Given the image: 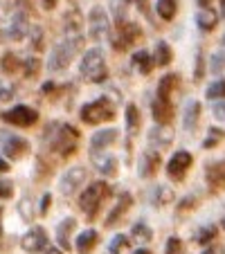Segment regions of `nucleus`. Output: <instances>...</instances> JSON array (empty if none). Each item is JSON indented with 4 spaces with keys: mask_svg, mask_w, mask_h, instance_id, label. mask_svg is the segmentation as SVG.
<instances>
[{
    "mask_svg": "<svg viewBox=\"0 0 225 254\" xmlns=\"http://www.w3.org/2000/svg\"><path fill=\"white\" fill-rule=\"evenodd\" d=\"M216 23H219V14H216L214 9H210V7H203L196 14V25L203 32H212V29L216 27Z\"/></svg>",
    "mask_w": 225,
    "mask_h": 254,
    "instance_id": "25",
    "label": "nucleus"
},
{
    "mask_svg": "<svg viewBox=\"0 0 225 254\" xmlns=\"http://www.w3.org/2000/svg\"><path fill=\"white\" fill-rule=\"evenodd\" d=\"M20 211H23L25 221H32V214H29V200H27V198H25V200L20 202Z\"/></svg>",
    "mask_w": 225,
    "mask_h": 254,
    "instance_id": "49",
    "label": "nucleus"
},
{
    "mask_svg": "<svg viewBox=\"0 0 225 254\" xmlns=\"http://www.w3.org/2000/svg\"><path fill=\"white\" fill-rule=\"evenodd\" d=\"M75 225H77L75 218H66L57 225V241L63 250H70V232L75 230Z\"/></svg>",
    "mask_w": 225,
    "mask_h": 254,
    "instance_id": "27",
    "label": "nucleus"
},
{
    "mask_svg": "<svg viewBox=\"0 0 225 254\" xmlns=\"http://www.w3.org/2000/svg\"><path fill=\"white\" fill-rule=\"evenodd\" d=\"M194 158L189 151H176V153L169 158L167 162V173L171 180H182L185 178V173L189 171V167H192Z\"/></svg>",
    "mask_w": 225,
    "mask_h": 254,
    "instance_id": "10",
    "label": "nucleus"
},
{
    "mask_svg": "<svg viewBox=\"0 0 225 254\" xmlns=\"http://www.w3.org/2000/svg\"><path fill=\"white\" fill-rule=\"evenodd\" d=\"M43 254H63V252H61V250H57V248H45Z\"/></svg>",
    "mask_w": 225,
    "mask_h": 254,
    "instance_id": "54",
    "label": "nucleus"
},
{
    "mask_svg": "<svg viewBox=\"0 0 225 254\" xmlns=\"http://www.w3.org/2000/svg\"><path fill=\"white\" fill-rule=\"evenodd\" d=\"M212 113H214V117L219 122H225V101H219V104L212 108Z\"/></svg>",
    "mask_w": 225,
    "mask_h": 254,
    "instance_id": "47",
    "label": "nucleus"
},
{
    "mask_svg": "<svg viewBox=\"0 0 225 254\" xmlns=\"http://www.w3.org/2000/svg\"><path fill=\"white\" fill-rule=\"evenodd\" d=\"M36 120H39V113L29 108V106H14L11 111L2 113V122L14 126H32L36 124Z\"/></svg>",
    "mask_w": 225,
    "mask_h": 254,
    "instance_id": "9",
    "label": "nucleus"
},
{
    "mask_svg": "<svg viewBox=\"0 0 225 254\" xmlns=\"http://www.w3.org/2000/svg\"><path fill=\"white\" fill-rule=\"evenodd\" d=\"M210 72H212V74H223V72H225V50L212 54V59H210Z\"/></svg>",
    "mask_w": 225,
    "mask_h": 254,
    "instance_id": "34",
    "label": "nucleus"
},
{
    "mask_svg": "<svg viewBox=\"0 0 225 254\" xmlns=\"http://www.w3.org/2000/svg\"><path fill=\"white\" fill-rule=\"evenodd\" d=\"M164 254H185V245L178 236H171L167 241V248H164Z\"/></svg>",
    "mask_w": 225,
    "mask_h": 254,
    "instance_id": "41",
    "label": "nucleus"
},
{
    "mask_svg": "<svg viewBox=\"0 0 225 254\" xmlns=\"http://www.w3.org/2000/svg\"><path fill=\"white\" fill-rule=\"evenodd\" d=\"M223 137H225V130H221V128H210V135H207V139L203 142V146H205V149H214V146H216V144H219Z\"/></svg>",
    "mask_w": 225,
    "mask_h": 254,
    "instance_id": "39",
    "label": "nucleus"
},
{
    "mask_svg": "<svg viewBox=\"0 0 225 254\" xmlns=\"http://www.w3.org/2000/svg\"><path fill=\"white\" fill-rule=\"evenodd\" d=\"M203 254H225V245L223 243H214L212 248H207Z\"/></svg>",
    "mask_w": 225,
    "mask_h": 254,
    "instance_id": "48",
    "label": "nucleus"
},
{
    "mask_svg": "<svg viewBox=\"0 0 225 254\" xmlns=\"http://www.w3.org/2000/svg\"><path fill=\"white\" fill-rule=\"evenodd\" d=\"M11 196H14V183L11 180H0V198L9 200Z\"/></svg>",
    "mask_w": 225,
    "mask_h": 254,
    "instance_id": "42",
    "label": "nucleus"
},
{
    "mask_svg": "<svg viewBox=\"0 0 225 254\" xmlns=\"http://www.w3.org/2000/svg\"><path fill=\"white\" fill-rule=\"evenodd\" d=\"M210 2H212V0H198V5H201V9H203V7H207Z\"/></svg>",
    "mask_w": 225,
    "mask_h": 254,
    "instance_id": "55",
    "label": "nucleus"
},
{
    "mask_svg": "<svg viewBox=\"0 0 225 254\" xmlns=\"http://www.w3.org/2000/svg\"><path fill=\"white\" fill-rule=\"evenodd\" d=\"M27 149H29V142L18 137V135H7L5 142H2V151H5V155L11 160L23 158V155L27 153Z\"/></svg>",
    "mask_w": 225,
    "mask_h": 254,
    "instance_id": "14",
    "label": "nucleus"
},
{
    "mask_svg": "<svg viewBox=\"0 0 225 254\" xmlns=\"http://www.w3.org/2000/svg\"><path fill=\"white\" fill-rule=\"evenodd\" d=\"M216 236V227L214 225H207V227H201V230L196 232V236H194V241H196L198 245H207L212 243Z\"/></svg>",
    "mask_w": 225,
    "mask_h": 254,
    "instance_id": "35",
    "label": "nucleus"
},
{
    "mask_svg": "<svg viewBox=\"0 0 225 254\" xmlns=\"http://www.w3.org/2000/svg\"><path fill=\"white\" fill-rule=\"evenodd\" d=\"M48 135H52V146L63 155H72L77 151V142H79V130L72 128L68 124H52L48 130Z\"/></svg>",
    "mask_w": 225,
    "mask_h": 254,
    "instance_id": "3",
    "label": "nucleus"
},
{
    "mask_svg": "<svg viewBox=\"0 0 225 254\" xmlns=\"http://www.w3.org/2000/svg\"><path fill=\"white\" fill-rule=\"evenodd\" d=\"M133 205V198H131V193H122L120 200H117V205L110 209L108 218H106V227H115L117 223L122 221V216L126 214V209Z\"/></svg>",
    "mask_w": 225,
    "mask_h": 254,
    "instance_id": "20",
    "label": "nucleus"
},
{
    "mask_svg": "<svg viewBox=\"0 0 225 254\" xmlns=\"http://www.w3.org/2000/svg\"><path fill=\"white\" fill-rule=\"evenodd\" d=\"M158 65H169V63L173 61V52H171V45L164 43V41H160L158 45H155V59H153Z\"/></svg>",
    "mask_w": 225,
    "mask_h": 254,
    "instance_id": "30",
    "label": "nucleus"
},
{
    "mask_svg": "<svg viewBox=\"0 0 225 254\" xmlns=\"http://www.w3.org/2000/svg\"><path fill=\"white\" fill-rule=\"evenodd\" d=\"M57 2H59V0H41V5H43V9H48V11H52L54 7H57Z\"/></svg>",
    "mask_w": 225,
    "mask_h": 254,
    "instance_id": "51",
    "label": "nucleus"
},
{
    "mask_svg": "<svg viewBox=\"0 0 225 254\" xmlns=\"http://www.w3.org/2000/svg\"><path fill=\"white\" fill-rule=\"evenodd\" d=\"M151 200H153V205H155V207L171 202V200H173V191H171V187H164V185L155 187V191H153V196H151Z\"/></svg>",
    "mask_w": 225,
    "mask_h": 254,
    "instance_id": "33",
    "label": "nucleus"
},
{
    "mask_svg": "<svg viewBox=\"0 0 225 254\" xmlns=\"http://www.w3.org/2000/svg\"><path fill=\"white\" fill-rule=\"evenodd\" d=\"M97 241H99V234H97L95 230L81 232V234L77 236V252L79 254H90L92 248L97 245Z\"/></svg>",
    "mask_w": 225,
    "mask_h": 254,
    "instance_id": "24",
    "label": "nucleus"
},
{
    "mask_svg": "<svg viewBox=\"0 0 225 254\" xmlns=\"http://www.w3.org/2000/svg\"><path fill=\"white\" fill-rule=\"evenodd\" d=\"M131 236H133L135 241H140V243H147V241L153 239V230H151L147 223H135L133 230H131Z\"/></svg>",
    "mask_w": 225,
    "mask_h": 254,
    "instance_id": "32",
    "label": "nucleus"
},
{
    "mask_svg": "<svg viewBox=\"0 0 225 254\" xmlns=\"http://www.w3.org/2000/svg\"><path fill=\"white\" fill-rule=\"evenodd\" d=\"M63 20H66V32L68 36H77V34H81V11L77 9V7H72L70 11H68L66 16H63Z\"/></svg>",
    "mask_w": 225,
    "mask_h": 254,
    "instance_id": "26",
    "label": "nucleus"
},
{
    "mask_svg": "<svg viewBox=\"0 0 225 254\" xmlns=\"http://www.w3.org/2000/svg\"><path fill=\"white\" fill-rule=\"evenodd\" d=\"M0 239H2V207H0Z\"/></svg>",
    "mask_w": 225,
    "mask_h": 254,
    "instance_id": "56",
    "label": "nucleus"
},
{
    "mask_svg": "<svg viewBox=\"0 0 225 254\" xmlns=\"http://www.w3.org/2000/svg\"><path fill=\"white\" fill-rule=\"evenodd\" d=\"M52 90H54V83H52V81H50V83H43V92H45V95H50Z\"/></svg>",
    "mask_w": 225,
    "mask_h": 254,
    "instance_id": "53",
    "label": "nucleus"
},
{
    "mask_svg": "<svg viewBox=\"0 0 225 254\" xmlns=\"http://www.w3.org/2000/svg\"><path fill=\"white\" fill-rule=\"evenodd\" d=\"M201 111H203L201 101H196V99L187 101L185 111H182V126H185V130H189V133H192V130L196 128L198 120H201Z\"/></svg>",
    "mask_w": 225,
    "mask_h": 254,
    "instance_id": "17",
    "label": "nucleus"
},
{
    "mask_svg": "<svg viewBox=\"0 0 225 254\" xmlns=\"http://www.w3.org/2000/svg\"><path fill=\"white\" fill-rule=\"evenodd\" d=\"M124 120H126V130H129V133H133V135L138 133V130H140V124H142V117H140L138 106H135V104H129V106H126Z\"/></svg>",
    "mask_w": 225,
    "mask_h": 254,
    "instance_id": "28",
    "label": "nucleus"
},
{
    "mask_svg": "<svg viewBox=\"0 0 225 254\" xmlns=\"http://www.w3.org/2000/svg\"><path fill=\"white\" fill-rule=\"evenodd\" d=\"M18 67H20V61H18V57H16V54L7 52L5 57H2V70H5V72H16Z\"/></svg>",
    "mask_w": 225,
    "mask_h": 254,
    "instance_id": "40",
    "label": "nucleus"
},
{
    "mask_svg": "<svg viewBox=\"0 0 225 254\" xmlns=\"http://www.w3.org/2000/svg\"><path fill=\"white\" fill-rule=\"evenodd\" d=\"M149 139H151V144L158 146V149L169 146V144L173 142V128H169V126H155V128H151V133H149Z\"/></svg>",
    "mask_w": 225,
    "mask_h": 254,
    "instance_id": "22",
    "label": "nucleus"
},
{
    "mask_svg": "<svg viewBox=\"0 0 225 254\" xmlns=\"http://www.w3.org/2000/svg\"><path fill=\"white\" fill-rule=\"evenodd\" d=\"M126 7H129L126 0H113V16H115L117 25H122L126 20Z\"/></svg>",
    "mask_w": 225,
    "mask_h": 254,
    "instance_id": "38",
    "label": "nucleus"
},
{
    "mask_svg": "<svg viewBox=\"0 0 225 254\" xmlns=\"http://www.w3.org/2000/svg\"><path fill=\"white\" fill-rule=\"evenodd\" d=\"M205 178L212 189H225V160L210 162L205 169Z\"/></svg>",
    "mask_w": 225,
    "mask_h": 254,
    "instance_id": "18",
    "label": "nucleus"
},
{
    "mask_svg": "<svg viewBox=\"0 0 225 254\" xmlns=\"http://www.w3.org/2000/svg\"><path fill=\"white\" fill-rule=\"evenodd\" d=\"M205 97H207V99H223V97H225V77L223 79H216V81L207 88Z\"/></svg>",
    "mask_w": 225,
    "mask_h": 254,
    "instance_id": "37",
    "label": "nucleus"
},
{
    "mask_svg": "<svg viewBox=\"0 0 225 254\" xmlns=\"http://www.w3.org/2000/svg\"><path fill=\"white\" fill-rule=\"evenodd\" d=\"M81 120L83 124H101V122H108V120H115V104L110 101V97H99V99L90 101L81 108Z\"/></svg>",
    "mask_w": 225,
    "mask_h": 254,
    "instance_id": "4",
    "label": "nucleus"
},
{
    "mask_svg": "<svg viewBox=\"0 0 225 254\" xmlns=\"http://www.w3.org/2000/svg\"><path fill=\"white\" fill-rule=\"evenodd\" d=\"M88 32H90L92 41H106L110 36V20L104 7L95 5L88 14Z\"/></svg>",
    "mask_w": 225,
    "mask_h": 254,
    "instance_id": "6",
    "label": "nucleus"
},
{
    "mask_svg": "<svg viewBox=\"0 0 225 254\" xmlns=\"http://www.w3.org/2000/svg\"><path fill=\"white\" fill-rule=\"evenodd\" d=\"M155 9H158V16L162 20H173V16L178 11V0H158Z\"/></svg>",
    "mask_w": 225,
    "mask_h": 254,
    "instance_id": "29",
    "label": "nucleus"
},
{
    "mask_svg": "<svg viewBox=\"0 0 225 254\" xmlns=\"http://www.w3.org/2000/svg\"><path fill=\"white\" fill-rule=\"evenodd\" d=\"M158 169H160V155L155 151H144L138 167L140 178H153L158 173Z\"/></svg>",
    "mask_w": 225,
    "mask_h": 254,
    "instance_id": "16",
    "label": "nucleus"
},
{
    "mask_svg": "<svg viewBox=\"0 0 225 254\" xmlns=\"http://www.w3.org/2000/svg\"><path fill=\"white\" fill-rule=\"evenodd\" d=\"M81 48H83V36H81V34H77V36H66L61 43H57V48H54L52 54H50L48 70L50 72L66 70V67L72 63L75 54H77Z\"/></svg>",
    "mask_w": 225,
    "mask_h": 254,
    "instance_id": "1",
    "label": "nucleus"
},
{
    "mask_svg": "<svg viewBox=\"0 0 225 254\" xmlns=\"http://www.w3.org/2000/svg\"><path fill=\"white\" fill-rule=\"evenodd\" d=\"M178 88H180V77H178L176 72L164 74V77L160 79V83H158V97H160V99H169V97H171Z\"/></svg>",
    "mask_w": 225,
    "mask_h": 254,
    "instance_id": "21",
    "label": "nucleus"
},
{
    "mask_svg": "<svg viewBox=\"0 0 225 254\" xmlns=\"http://www.w3.org/2000/svg\"><path fill=\"white\" fill-rule=\"evenodd\" d=\"M81 77L86 81H92V83H101L106 81L108 77V70H106V59H104V52L99 48H92L83 54L81 59Z\"/></svg>",
    "mask_w": 225,
    "mask_h": 254,
    "instance_id": "2",
    "label": "nucleus"
},
{
    "mask_svg": "<svg viewBox=\"0 0 225 254\" xmlns=\"http://www.w3.org/2000/svg\"><path fill=\"white\" fill-rule=\"evenodd\" d=\"M14 95H16L14 88L0 81V101H11V99H14Z\"/></svg>",
    "mask_w": 225,
    "mask_h": 254,
    "instance_id": "45",
    "label": "nucleus"
},
{
    "mask_svg": "<svg viewBox=\"0 0 225 254\" xmlns=\"http://www.w3.org/2000/svg\"><path fill=\"white\" fill-rule=\"evenodd\" d=\"M115 139H117V128L97 130V133L92 135V139H90V153H99V151H104L106 146H110Z\"/></svg>",
    "mask_w": 225,
    "mask_h": 254,
    "instance_id": "19",
    "label": "nucleus"
},
{
    "mask_svg": "<svg viewBox=\"0 0 225 254\" xmlns=\"http://www.w3.org/2000/svg\"><path fill=\"white\" fill-rule=\"evenodd\" d=\"M110 41H113V45H115L117 50H126L142 41V29L135 23H131V20H124L122 25H117V34Z\"/></svg>",
    "mask_w": 225,
    "mask_h": 254,
    "instance_id": "7",
    "label": "nucleus"
},
{
    "mask_svg": "<svg viewBox=\"0 0 225 254\" xmlns=\"http://www.w3.org/2000/svg\"><path fill=\"white\" fill-rule=\"evenodd\" d=\"M223 230H225V218H223Z\"/></svg>",
    "mask_w": 225,
    "mask_h": 254,
    "instance_id": "60",
    "label": "nucleus"
},
{
    "mask_svg": "<svg viewBox=\"0 0 225 254\" xmlns=\"http://www.w3.org/2000/svg\"><path fill=\"white\" fill-rule=\"evenodd\" d=\"M20 248L29 254H39L48 248V232L43 227H32L27 234L20 239Z\"/></svg>",
    "mask_w": 225,
    "mask_h": 254,
    "instance_id": "11",
    "label": "nucleus"
},
{
    "mask_svg": "<svg viewBox=\"0 0 225 254\" xmlns=\"http://www.w3.org/2000/svg\"><path fill=\"white\" fill-rule=\"evenodd\" d=\"M5 171H9V164H7V160L0 158V173H5Z\"/></svg>",
    "mask_w": 225,
    "mask_h": 254,
    "instance_id": "52",
    "label": "nucleus"
},
{
    "mask_svg": "<svg viewBox=\"0 0 225 254\" xmlns=\"http://www.w3.org/2000/svg\"><path fill=\"white\" fill-rule=\"evenodd\" d=\"M205 77V65H203V54H198L196 57V67H194V81H201V79Z\"/></svg>",
    "mask_w": 225,
    "mask_h": 254,
    "instance_id": "44",
    "label": "nucleus"
},
{
    "mask_svg": "<svg viewBox=\"0 0 225 254\" xmlns=\"http://www.w3.org/2000/svg\"><path fill=\"white\" fill-rule=\"evenodd\" d=\"M198 205V200L194 196H189V198H185V200L178 205V214H182V211H187V209H194V207Z\"/></svg>",
    "mask_w": 225,
    "mask_h": 254,
    "instance_id": "46",
    "label": "nucleus"
},
{
    "mask_svg": "<svg viewBox=\"0 0 225 254\" xmlns=\"http://www.w3.org/2000/svg\"><path fill=\"white\" fill-rule=\"evenodd\" d=\"M108 193H110L108 183H104V180H97V183H92L90 187H86V191L81 193V198H79V207L86 211L88 218H92V216H97L101 202H104V198L108 196Z\"/></svg>",
    "mask_w": 225,
    "mask_h": 254,
    "instance_id": "5",
    "label": "nucleus"
},
{
    "mask_svg": "<svg viewBox=\"0 0 225 254\" xmlns=\"http://www.w3.org/2000/svg\"><path fill=\"white\" fill-rule=\"evenodd\" d=\"M110 254H131V239L126 234H117L110 241Z\"/></svg>",
    "mask_w": 225,
    "mask_h": 254,
    "instance_id": "31",
    "label": "nucleus"
},
{
    "mask_svg": "<svg viewBox=\"0 0 225 254\" xmlns=\"http://www.w3.org/2000/svg\"><path fill=\"white\" fill-rule=\"evenodd\" d=\"M50 202H52V196H50V193H45L43 200H41V214H45V211H48Z\"/></svg>",
    "mask_w": 225,
    "mask_h": 254,
    "instance_id": "50",
    "label": "nucleus"
},
{
    "mask_svg": "<svg viewBox=\"0 0 225 254\" xmlns=\"http://www.w3.org/2000/svg\"><path fill=\"white\" fill-rule=\"evenodd\" d=\"M29 32V20H27V14L25 11H16L9 20V27H7V36L11 41H20L25 39Z\"/></svg>",
    "mask_w": 225,
    "mask_h": 254,
    "instance_id": "13",
    "label": "nucleus"
},
{
    "mask_svg": "<svg viewBox=\"0 0 225 254\" xmlns=\"http://www.w3.org/2000/svg\"><path fill=\"white\" fill-rule=\"evenodd\" d=\"M90 158H92V164H95V169L99 173H104V176H115L117 173V158L113 153L99 151V153H90Z\"/></svg>",
    "mask_w": 225,
    "mask_h": 254,
    "instance_id": "15",
    "label": "nucleus"
},
{
    "mask_svg": "<svg viewBox=\"0 0 225 254\" xmlns=\"http://www.w3.org/2000/svg\"><path fill=\"white\" fill-rule=\"evenodd\" d=\"M86 178H88V171L83 167L68 169V171L61 176V180H59V191H61L63 196H72V193L86 183Z\"/></svg>",
    "mask_w": 225,
    "mask_h": 254,
    "instance_id": "8",
    "label": "nucleus"
},
{
    "mask_svg": "<svg viewBox=\"0 0 225 254\" xmlns=\"http://www.w3.org/2000/svg\"><path fill=\"white\" fill-rule=\"evenodd\" d=\"M131 63H133V67H138L140 74H151V70H153V57L147 52V50H140V52H135L133 57H131Z\"/></svg>",
    "mask_w": 225,
    "mask_h": 254,
    "instance_id": "23",
    "label": "nucleus"
},
{
    "mask_svg": "<svg viewBox=\"0 0 225 254\" xmlns=\"http://www.w3.org/2000/svg\"><path fill=\"white\" fill-rule=\"evenodd\" d=\"M20 65H23V72H25V77H27V79L36 77V74H39V70H41V61L36 57H27L23 63H20Z\"/></svg>",
    "mask_w": 225,
    "mask_h": 254,
    "instance_id": "36",
    "label": "nucleus"
},
{
    "mask_svg": "<svg viewBox=\"0 0 225 254\" xmlns=\"http://www.w3.org/2000/svg\"><path fill=\"white\" fill-rule=\"evenodd\" d=\"M221 16H223V18H225V0H223V2H221Z\"/></svg>",
    "mask_w": 225,
    "mask_h": 254,
    "instance_id": "57",
    "label": "nucleus"
},
{
    "mask_svg": "<svg viewBox=\"0 0 225 254\" xmlns=\"http://www.w3.org/2000/svg\"><path fill=\"white\" fill-rule=\"evenodd\" d=\"M133 254H151V252H149V250H144V248H142V250H138V252H133Z\"/></svg>",
    "mask_w": 225,
    "mask_h": 254,
    "instance_id": "58",
    "label": "nucleus"
},
{
    "mask_svg": "<svg viewBox=\"0 0 225 254\" xmlns=\"http://www.w3.org/2000/svg\"><path fill=\"white\" fill-rule=\"evenodd\" d=\"M151 115H153L155 124L158 126H169L173 120V104L171 99H153V104H151Z\"/></svg>",
    "mask_w": 225,
    "mask_h": 254,
    "instance_id": "12",
    "label": "nucleus"
},
{
    "mask_svg": "<svg viewBox=\"0 0 225 254\" xmlns=\"http://www.w3.org/2000/svg\"><path fill=\"white\" fill-rule=\"evenodd\" d=\"M221 43H223V48H225V34H223V39H221Z\"/></svg>",
    "mask_w": 225,
    "mask_h": 254,
    "instance_id": "59",
    "label": "nucleus"
},
{
    "mask_svg": "<svg viewBox=\"0 0 225 254\" xmlns=\"http://www.w3.org/2000/svg\"><path fill=\"white\" fill-rule=\"evenodd\" d=\"M32 48L34 50H43V29L41 27H32Z\"/></svg>",
    "mask_w": 225,
    "mask_h": 254,
    "instance_id": "43",
    "label": "nucleus"
}]
</instances>
